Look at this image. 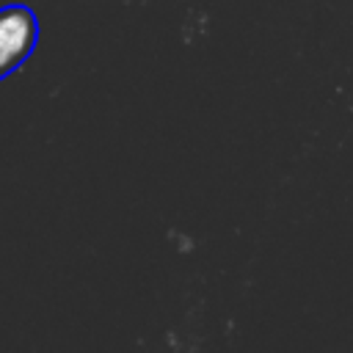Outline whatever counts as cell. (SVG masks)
<instances>
[{"instance_id": "cell-1", "label": "cell", "mask_w": 353, "mask_h": 353, "mask_svg": "<svg viewBox=\"0 0 353 353\" xmlns=\"http://www.w3.org/2000/svg\"><path fill=\"white\" fill-rule=\"evenodd\" d=\"M39 44V17L25 3L0 6V80L14 74Z\"/></svg>"}]
</instances>
